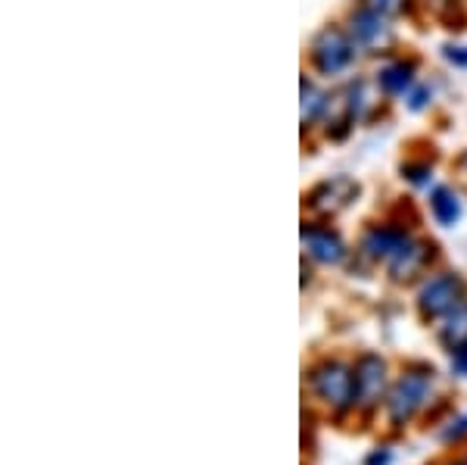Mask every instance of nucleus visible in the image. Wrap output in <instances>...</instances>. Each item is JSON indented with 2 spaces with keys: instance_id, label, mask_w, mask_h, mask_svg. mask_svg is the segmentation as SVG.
Segmentation results:
<instances>
[{
  "instance_id": "nucleus-1",
  "label": "nucleus",
  "mask_w": 467,
  "mask_h": 465,
  "mask_svg": "<svg viewBox=\"0 0 467 465\" xmlns=\"http://www.w3.org/2000/svg\"><path fill=\"white\" fill-rule=\"evenodd\" d=\"M436 403V369L424 359H411L393 375V385L383 400L380 418L389 434H405L418 418H424Z\"/></svg>"
},
{
  "instance_id": "nucleus-2",
  "label": "nucleus",
  "mask_w": 467,
  "mask_h": 465,
  "mask_svg": "<svg viewBox=\"0 0 467 465\" xmlns=\"http://www.w3.org/2000/svg\"><path fill=\"white\" fill-rule=\"evenodd\" d=\"M303 394L308 409H318L330 422L356 418V372L352 359L318 356L303 372Z\"/></svg>"
},
{
  "instance_id": "nucleus-3",
  "label": "nucleus",
  "mask_w": 467,
  "mask_h": 465,
  "mask_svg": "<svg viewBox=\"0 0 467 465\" xmlns=\"http://www.w3.org/2000/svg\"><path fill=\"white\" fill-rule=\"evenodd\" d=\"M352 372H356V418L358 422H374L380 418L383 400L393 385V369H389V359L365 350L352 359Z\"/></svg>"
},
{
  "instance_id": "nucleus-4",
  "label": "nucleus",
  "mask_w": 467,
  "mask_h": 465,
  "mask_svg": "<svg viewBox=\"0 0 467 465\" xmlns=\"http://www.w3.org/2000/svg\"><path fill=\"white\" fill-rule=\"evenodd\" d=\"M462 300H467V281L462 272H433L420 281L418 297H414V310L420 322L436 325L442 316H449Z\"/></svg>"
},
{
  "instance_id": "nucleus-5",
  "label": "nucleus",
  "mask_w": 467,
  "mask_h": 465,
  "mask_svg": "<svg viewBox=\"0 0 467 465\" xmlns=\"http://www.w3.org/2000/svg\"><path fill=\"white\" fill-rule=\"evenodd\" d=\"M358 44L352 41V35L340 26H327L321 28L318 35L312 37V48H308V57H312V66L321 75H343L356 63L358 57Z\"/></svg>"
},
{
  "instance_id": "nucleus-6",
  "label": "nucleus",
  "mask_w": 467,
  "mask_h": 465,
  "mask_svg": "<svg viewBox=\"0 0 467 465\" xmlns=\"http://www.w3.org/2000/svg\"><path fill=\"white\" fill-rule=\"evenodd\" d=\"M414 238L411 228L405 225H393V222H383V225H368L358 238V247H356V257L368 266H389V259L402 250Z\"/></svg>"
},
{
  "instance_id": "nucleus-7",
  "label": "nucleus",
  "mask_w": 467,
  "mask_h": 465,
  "mask_svg": "<svg viewBox=\"0 0 467 465\" xmlns=\"http://www.w3.org/2000/svg\"><path fill=\"white\" fill-rule=\"evenodd\" d=\"M361 185L356 178L349 175H334V178H324L306 194V206L315 219H337L340 213H346L352 204L358 200Z\"/></svg>"
},
{
  "instance_id": "nucleus-8",
  "label": "nucleus",
  "mask_w": 467,
  "mask_h": 465,
  "mask_svg": "<svg viewBox=\"0 0 467 465\" xmlns=\"http://www.w3.org/2000/svg\"><path fill=\"white\" fill-rule=\"evenodd\" d=\"M303 257L315 266H343L349 259V247H346L343 235L337 228H330L327 222L315 219L303 222Z\"/></svg>"
},
{
  "instance_id": "nucleus-9",
  "label": "nucleus",
  "mask_w": 467,
  "mask_h": 465,
  "mask_svg": "<svg viewBox=\"0 0 467 465\" xmlns=\"http://www.w3.org/2000/svg\"><path fill=\"white\" fill-rule=\"evenodd\" d=\"M433 259H436V244L414 235L411 241L389 259L387 275L393 284H411V281H418L420 275H427V269L433 266Z\"/></svg>"
},
{
  "instance_id": "nucleus-10",
  "label": "nucleus",
  "mask_w": 467,
  "mask_h": 465,
  "mask_svg": "<svg viewBox=\"0 0 467 465\" xmlns=\"http://www.w3.org/2000/svg\"><path fill=\"white\" fill-rule=\"evenodd\" d=\"M349 35H352V41H356L361 50H383L389 41H393V28H389V19L380 16V13H374V10H368V6H358V10H352Z\"/></svg>"
},
{
  "instance_id": "nucleus-11",
  "label": "nucleus",
  "mask_w": 467,
  "mask_h": 465,
  "mask_svg": "<svg viewBox=\"0 0 467 465\" xmlns=\"http://www.w3.org/2000/svg\"><path fill=\"white\" fill-rule=\"evenodd\" d=\"M436 343H440L446 354H455L458 347L467 343V300H462L449 316H442L436 322Z\"/></svg>"
},
{
  "instance_id": "nucleus-12",
  "label": "nucleus",
  "mask_w": 467,
  "mask_h": 465,
  "mask_svg": "<svg viewBox=\"0 0 467 465\" xmlns=\"http://www.w3.org/2000/svg\"><path fill=\"white\" fill-rule=\"evenodd\" d=\"M431 216L436 225H442V228H455L464 216L462 197H458L449 185H436L431 191Z\"/></svg>"
},
{
  "instance_id": "nucleus-13",
  "label": "nucleus",
  "mask_w": 467,
  "mask_h": 465,
  "mask_svg": "<svg viewBox=\"0 0 467 465\" xmlns=\"http://www.w3.org/2000/svg\"><path fill=\"white\" fill-rule=\"evenodd\" d=\"M414 85H418V81H414V63H405V59L387 63L378 72V88L387 97H405Z\"/></svg>"
},
{
  "instance_id": "nucleus-14",
  "label": "nucleus",
  "mask_w": 467,
  "mask_h": 465,
  "mask_svg": "<svg viewBox=\"0 0 467 465\" xmlns=\"http://www.w3.org/2000/svg\"><path fill=\"white\" fill-rule=\"evenodd\" d=\"M327 100H330V97L324 94L312 79H306V75H303V112H299V119H303V129H308V125H315L318 119H324Z\"/></svg>"
},
{
  "instance_id": "nucleus-15",
  "label": "nucleus",
  "mask_w": 467,
  "mask_h": 465,
  "mask_svg": "<svg viewBox=\"0 0 467 465\" xmlns=\"http://www.w3.org/2000/svg\"><path fill=\"white\" fill-rule=\"evenodd\" d=\"M436 440H440L442 447L449 449H458L467 444V409L464 412H451L446 422L440 425V431H436Z\"/></svg>"
},
{
  "instance_id": "nucleus-16",
  "label": "nucleus",
  "mask_w": 467,
  "mask_h": 465,
  "mask_svg": "<svg viewBox=\"0 0 467 465\" xmlns=\"http://www.w3.org/2000/svg\"><path fill=\"white\" fill-rule=\"evenodd\" d=\"M361 6H368V10L380 13V16H387V19H393V16L409 13L411 0H361Z\"/></svg>"
},
{
  "instance_id": "nucleus-17",
  "label": "nucleus",
  "mask_w": 467,
  "mask_h": 465,
  "mask_svg": "<svg viewBox=\"0 0 467 465\" xmlns=\"http://www.w3.org/2000/svg\"><path fill=\"white\" fill-rule=\"evenodd\" d=\"M402 178H409L411 185L424 187V185H431L433 166H427V163H405V166H402Z\"/></svg>"
},
{
  "instance_id": "nucleus-18",
  "label": "nucleus",
  "mask_w": 467,
  "mask_h": 465,
  "mask_svg": "<svg viewBox=\"0 0 467 465\" xmlns=\"http://www.w3.org/2000/svg\"><path fill=\"white\" fill-rule=\"evenodd\" d=\"M396 462V449L389 444H378L371 447L365 453V460H361V465H393Z\"/></svg>"
},
{
  "instance_id": "nucleus-19",
  "label": "nucleus",
  "mask_w": 467,
  "mask_h": 465,
  "mask_svg": "<svg viewBox=\"0 0 467 465\" xmlns=\"http://www.w3.org/2000/svg\"><path fill=\"white\" fill-rule=\"evenodd\" d=\"M431 100H433V91L427 85H414L411 91L405 94V107H409L411 112H420Z\"/></svg>"
},
{
  "instance_id": "nucleus-20",
  "label": "nucleus",
  "mask_w": 467,
  "mask_h": 465,
  "mask_svg": "<svg viewBox=\"0 0 467 465\" xmlns=\"http://www.w3.org/2000/svg\"><path fill=\"white\" fill-rule=\"evenodd\" d=\"M449 369L458 381H467V343L458 347L455 354H449Z\"/></svg>"
},
{
  "instance_id": "nucleus-21",
  "label": "nucleus",
  "mask_w": 467,
  "mask_h": 465,
  "mask_svg": "<svg viewBox=\"0 0 467 465\" xmlns=\"http://www.w3.org/2000/svg\"><path fill=\"white\" fill-rule=\"evenodd\" d=\"M442 57H446L451 66H458V69H467V48H462V44H446Z\"/></svg>"
},
{
  "instance_id": "nucleus-22",
  "label": "nucleus",
  "mask_w": 467,
  "mask_h": 465,
  "mask_svg": "<svg viewBox=\"0 0 467 465\" xmlns=\"http://www.w3.org/2000/svg\"><path fill=\"white\" fill-rule=\"evenodd\" d=\"M427 6H431V10H433L440 19H449L446 13H449V10H455L458 0H427Z\"/></svg>"
},
{
  "instance_id": "nucleus-23",
  "label": "nucleus",
  "mask_w": 467,
  "mask_h": 465,
  "mask_svg": "<svg viewBox=\"0 0 467 465\" xmlns=\"http://www.w3.org/2000/svg\"><path fill=\"white\" fill-rule=\"evenodd\" d=\"M433 465H467V453H451V456H442V460H436Z\"/></svg>"
},
{
  "instance_id": "nucleus-24",
  "label": "nucleus",
  "mask_w": 467,
  "mask_h": 465,
  "mask_svg": "<svg viewBox=\"0 0 467 465\" xmlns=\"http://www.w3.org/2000/svg\"><path fill=\"white\" fill-rule=\"evenodd\" d=\"M458 166H462V169H464V172H467V153H464V156H462V160H458Z\"/></svg>"
}]
</instances>
